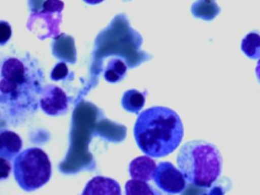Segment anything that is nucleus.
Listing matches in <instances>:
<instances>
[{"label":"nucleus","instance_id":"7","mask_svg":"<svg viewBox=\"0 0 260 195\" xmlns=\"http://www.w3.org/2000/svg\"><path fill=\"white\" fill-rule=\"evenodd\" d=\"M40 107L49 116H61L68 111V96L65 91L54 84L44 86Z\"/></svg>","mask_w":260,"mask_h":195},{"label":"nucleus","instance_id":"11","mask_svg":"<svg viewBox=\"0 0 260 195\" xmlns=\"http://www.w3.org/2000/svg\"><path fill=\"white\" fill-rule=\"evenodd\" d=\"M191 11L195 17L211 20L219 13V7L215 0H197L193 3Z\"/></svg>","mask_w":260,"mask_h":195},{"label":"nucleus","instance_id":"9","mask_svg":"<svg viewBox=\"0 0 260 195\" xmlns=\"http://www.w3.org/2000/svg\"><path fill=\"white\" fill-rule=\"evenodd\" d=\"M155 169L154 160L146 154L132 159L129 165V174L133 179L149 181L153 179Z\"/></svg>","mask_w":260,"mask_h":195},{"label":"nucleus","instance_id":"12","mask_svg":"<svg viewBox=\"0 0 260 195\" xmlns=\"http://www.w3.org/2000/svg\"><path fill=\"white\" fill-rule=\"evenodd\" d=\"M145 103L144 94L136 89H129L123 93L121 105L124 110L130 113L138 114Z\"/></svg>","mask_w":260,"mask_h":195},{"label":"nucleus","instance_id":"19","mask_svg":"<svg viewBox=\"0 0 260 195\" xmlns=\"http://www.w3.org/2000/svg\"><path fill=\"white\" fill-rule=\"evenodd\" d=\"M255 73H256V76H257V78H258V80H259V82H260V58H259L258 63H257V65H256Z\"/></svg>","mask_w":260,"mask_h":195},{"label":"nucleus","instance_id":"1","mask_svg":"<svg viewBox=\"0 0 260 195\" xmlns=\"http://www.w3.org/2000/svg\"><path fill=\"white\" fill-rule=\"evenodd\" d=\"M44 81L43 69L29 55L5 58L0 72L2 121L17 126L28 120L40 106Z\"/></svg>","mask_w":260,"mask_h":195},{"label":"nucleus","instance_id":"18","mask_svg":"<svg viewBox=\"0 0 260 195\" xmlns=\"http://www.w3.org/2000/svg\"><path fill=\"white\" fill-rule=\"evenodd\" d=\"M0 161H1V171H0V177H1V180H4L6 179L8 176H9V173H10V170H11V167H10V164H9V160L1 157L0 158Z\"/></svg>","mask_w":260,"mask_h":195},{"label":"nucleus","instance_id":"5","mask_svg":"<svg viewBox=\"0 0 260 195\" xmlns=\"http://www.w3.org/2000/svg\"><path fill=\"white\" fill-rule=\"evenodd\" d=\"M153 181L161 191L170 194L181 193L186 187L183 173L170 161H160L156 166Z\"/></svg>","mask_w":260,"mask_h":195},{"label":"nucleus","instance_id":"2","mask_svg":"<svg viewBox=\"0 0 260 195\" xmlns=\"http://www.w3.org/2000/svg\"><path fill=\"white\" fill-rule=\"evenodd\" d=\"M184 128L179 115L167 107H151L139 114L134 138L141 151L151 157L172 153L181 143Z\"/></svg>","mask_w":260,"mask_h":195},{"label":"nucleus","instance_id":"14","mask_svg":"<svg viewBox=\"0 0 260 195\" xmlns=\"http://www.w3.org/2000/svg\"><path fill=\"white\" fill-rule=\"evenodd\" d=\"M241 49L244 54L251 59L260 58V34L251 31L245 36L242 41Z\"/></svg>","mask_w":260,"mask_h":195},{"label":"nucleus","instance_id":"10","mask_svg":"<svg viewBox=\"0 0 260 195\" xmlns=\"http://www.w3.org/2000/svg\"><path fill=\"white\" fill-rule=\"evenodd\" d=\"M22 147V141L18 134L10 130H2L0 133V155L11 160L19 153Z\"/></svg>","mask_w":260,"mask_h":195},{"label":"nucleus","instance_id":"13","mask_svg":"<svg viewBox=\"0 0 260 195\" xmlns=\"http://www.w3.org/2000/svg\"><path fill=\"white\" fill-rule=\"evenodd\" d=\"M127 66L120 58H112L105 69L104 77L110 83H116L122 80L126 74Z\"/></svg>","mask_w":260,"mask_h":195},{"label":"nucleus","instance_id":"17","mask_svg":"<svg viewBox=\"0 0 260 195\" xmlns=\"http://www.w3.org/2000/svg\"><path fill=\"white\" fill-rule=\"evenodd\" d=\"M11 37V27L8 22L2 20L0 22V44L4 45Z\"/></svg>","mask_w":260,"mask_h":195},{"label":"nucleus","instance_id":"6","mask_svg":"<svg viewBox=\"0 0 260 195\" xmlns=\"http://www.w3.org/2000/svg\"><path fill=\"white\" fill-rule=\"evenodd\" d=\"M64 8V3L61 0H45L42 4V9L30 14L27 25L36 21L42 20L47 28V38L56 37L59 35V24L62 19L61 12Z\"/></svg>","mask_w":260,"mask_h":195},{"label":"nucleus","instance_id":"3","mask_svg":"<svg viewBox=\"0 0 260 195\" xmlns=\"http://www.w3.org/2000/svg\"><path fill=\"white\" fill-rule=\"evenodd\" d=\"M177 164L188 183L209 188L220 176L222 158L214 144L204 140H191L180 148Z\"/></svg>","mask_w":260,"mask_h":195},{"label":"nucleus","instance_id":"8","mask_svg":"<svg viewBox=\"0 0 260 195\" xmlns=\"http://www.w3.org/2000/svg\"><path fill=\"white\" fill-rule=\"evenodd\" d=\"M120 193L121 188L117 181L102 176L93 177L90 181L87 182L84 190L82 191V194L84 195H119Z\"/></svg>","mask_w":260,"mask_h":195},{"label":"nucleus","instance_id":"4","mask_svg":"<svg viewBox=\"0 0 260 195\" xmlns=\"http://www.w3.org/2000/svg\"><path fill=\"white\" fill-rule=\"evenodd\" d=\"M52 166L47 153L39 147L19 152L13 160V175L18 186L27 192L44 186L51 178Z\"/></svg>","mask_w":260,"mask_h":195},{"label":"nucleus","instance_id":"20","mask_svg":"<svg viewBox=\"0 0 260 195\" xmlns=\"http://www.w3.org/2000/svg\"><path fill=\"white\" fill-rule=\"evenodd\" d=\"M82 1H84L86 4L95 5V4H100V3H102V2H103V1H105V0H82Z\"/></svg>","mask_w":260,"mask_h":195},{"label":"nucleus","instance_id":"16","mask_svg":"<svg viewBox=\"0 0 260 195\" xmlns=\"http://www.w3.org/2000/svg\"><path fill=\"white\" fill-rule=\"evenodd\" d=\"M69 71H68V67L66 65V63L64 62H60L58 63L52 70L51 72V78L53 80H61L64 79L68 76Z\"/></svg>","mask_w":260,"mask_h":195},{"label":"nucleus","instance_id":"15","mask_svg":"<svg viewBox=\"0 0 260 195\" xmlns=\"http://www.w3.org/2000/svg\"><path fill=\"white\" fill-rule=\"evenodd\" d=\"M147 181L139 180V179H133L129 180L125 185V192L128 195H153L157 194L149 184L146 183Z\"/></svg>","mask_w":260,"mask_h":195}]
</instances>
